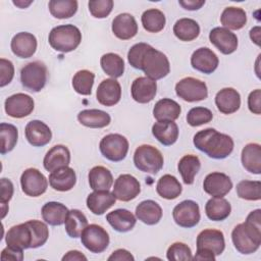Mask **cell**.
I'll use <instances>...</instances> for the list:
<instances>
[{
	"label": "cell",
	"mask_w": 261,
	"mask_h": 261,
	"mask_svg": "<svg viewBox=\"0 0 261 261\" xmlns=\"http://www.w3.org/2000/svg\"><path fill=\"white\" fill-rule=\"evenodd\" d=\"M112 193L116 200L122 202L134 200L141 193L140 181L132 174H120L114 181Z\"/></svg>",
	"instance_id": "obj_13"
},
{
	"label": "cell",
	"mask_w": 261,
	"mask_h": 261,
	"mask_svg": "<svg viewBox=\"0 0 261 261\" xmlns=\"http://www.w3.org/2000/svg\"><path fill=\"white\" fill-rule=\"evenodd\" d=\"M14 76L13 63L5 58L0 59V87L3 88L8 85Z\"/></svg>",
	"instance_id": "obj_53"
},
{
	"label": "cell",
	"mask_w": 261,
	"mask_h": 261,
	"mask_svg": "<svg viewBox=\"0 0 261 261\" xmlns=\"http://www.w3.org/2000/svg\"><path fill=\"white\" fill-rule=\"evenodd\" d=\"M12 3H13L15 6L19 7V8H27L28 6H30V5L33 3V1H32V0H30V1L17 0V1H12Z\"/></svg>",
	"instance_id": "obj_63"
},
{
	"label": "cell",
	"mask_w": 261,
	"mask_h": 261,
	"mask_svg": "<svg viewBox=\"0 0 261 261\" xmlns=\"http://www.w3.org/2000/svg\"><path fill=\"white\" fill-rule=\"evenodd\" d=\"M246 221L257 227H261V210L256 209L250 212L246 218Z\"/></svg>",
	"instance_id": "obj_60"
},
{
	"label": "cell",
	"mask_w": 261,
	"mask_h": 261,
	"mask_svg": "<svg viewBox=\"0 0 261 261\" xmlns=\"http://www.w3.org/2000/svg\"><path fill=\"white\" fill-rule=\"evenodd\" d=\"M97 101L104 106H114L121 98V87L115 79L103 80L96 91Z\"/></svg>",
	"instance_id": "obj_20"
},
{
	"label": "cell",
	"mask_w": 261,
	"mask_h": 261,
	"mask_svg": "<svg viewBox=\"0 0 261 261\" xmlns=\"http://www.w3.org/2000/svg\"><path fill=\"white\" fill-rule=\"evenodd\" d=\"M134 164L143 172L156 174L164 164L162 153L152 145H141L134 153Z\"/></svg>",
	"instance_id": "obj_5"
},
{
	"label": "cell",
	"mask_w": 261,
	"mask_h": 261,
	"mask_svg": "<svg viewBox=\"0 0 261 261\" xmlns=\"http://www.w3.org/2000/svg\"><path fill=\"white\" fill-rule=\"evenodd\" d=\"M87 225H88V219L82 211L77 209H72L68 211L64 221V226H65L66 233L70 238L72 239L80 238Z\"/></svg>",
	"instance_id": "obj_41"
},
{
	"label": "cell",
	"mask_w": 261,
	"mask_h": 261,
	"mask_svg": "<svg viewBox=\"0 0 261 261\" xmlns=\"http://www.w3.org/2000/svg\"><path fill=\"white\" fill-rule=\"evenodd\" d=\"M95 81V74L88 70H79L72 77V88L73 90L84 96H89L92 93V88Z\"/></svg>",
	"instance_id": "obj_45"
},
{
	"label": "cell",
	"mask_w": 261,
	"mask_h": 261,
	"mask_svg": "<svg viewBox=\"0 0 261 261\" xmlns=\"http://www.w3.org/2000/svg\"><path fill=\"white\" fill-rule=\"evenodd\" d=\"M50 13L59 19L69 18L77 11V1L75 0H51L48 3Z\"/></svg>",
	"instance_id": "obj_44"
},
{
	"label": "cell",
	"mask_w": 261,
	"mask_h": 261,
	"mask_svg": "<svg viewBox=\"0 0 261 261\" xmlns=\"http://www.w3.org/2000/svg\"><path fill=\"white\" fill-rule=\"evenodd\" d=\"M248 108L252 113L260 115L261 113V90L260 89H256L249 94Z\"/></svg>",
	"instance_id": "obj_55"
},
{
	"label": "cell",
	"mask_w": 261,
	"mask_h": 261,
	"mask_svg": "<svg viewBox=\"0 0 261 261\" xmlns=\"http://www.w3.org/2000/svg\"><path fill=\"white\" fill-rule=\"evenodd\" d=\"M231 212L230 203L224 198H211L205 205V213L212 221H222Z\"/></svg>",
	"instance_id": "obj_39"
},
{
	"label": "cell",
	"mask_w": 261,
	"mask_h": 261,
	"mask_svg": "<svg viewBox=\"0 0 261 261\" xmlns=\"http://www.w3.org/2000/svg\"><path fill=\"white\" fill-rule=\"evenodd\" d=\"M90 13L96 18L107 17L113 8L112 0H91L88 3Z\"/></svg>",
	"instance_id": "obj_51"
},
{
	"label": "cell",
	"mask_w": 261,
	"mask_h": 261,
	"mask_svg": "<svg viewBox=\"0 0 261 261\" xmlns=\"http://www.w3.org/2000/svg\"><path fill=\"white\" fill-rule=\"evenodd\" d=\"M178 4L184 9L193 11L200 9L205 4V0H179Z\"/></svg>",
	"instance_id": "obj_58"
},
{
	"label": "cell",
	"mask_w": 261,
	"mask_h": 261,
	"mask_svg": "<svg viewBox=\"0 0 261 261\" xmlns=\"http://www.w3.org/2000/svg\"><path fill=\"white\" fill-rule=\"evenodd\" d=\"M209 40L224 55L233 53L239 45L237 35L223 27L212 29L209 33Z\"/></svg>",
	"instance_id": "obj_15"
},
{
	"label": "cell",
	"mask_w": 261,
	"mask_h": 261,
	"mask_svg": "<svg viewBox=\"0 0 261 261\" xmlns=\"http://www.w3.org/2000/svg\"><path fill=\"white\" fill-rule=\"evenodd\" d=\"M1 260H3V261H7V260L21 261V260H23V250L7 246L1 252Z\"/></svg>",
	"instance_id": "obj_56"
},
{
	"label": "cell",
	"mask_w": 261,
	"mask_h": 261,
	"mask_svg": "<svg viewBox=\"0 0 261 261\" xmlns=\"http://www.w3.org/2000/svg\"><path fill=\"white\" fill-rule=\"evenodd\" d=\"M260 36H261V28L259 25L251 29L250 38L252 42H254L257 46H260Z\"/></svg>",
	"instance_id": "obj_62"
},
{
	"label": "cell",
	"mask_w": 261,
	"mask_h": 261,
	"mask_svg": "<svg viewBox=\"0 0 261 261\" xmlns=\"http://www.w3.org/2000/svg\"><path fill=\"white\" fill-rule=\"evenodd\" d=\"M81 242L87 250L99 254L107 249L110 239L104 227L93 223L85 227L81 234Z\"/></svg>",
	"instance_id": "obj_9"
},
{
	"label": "cell",
	"mask_w": 261,
	"mask_h": 261,
	"mask_svg": "<svg viewBox=\"0 0 261 261\" xmlns=\"http://www.w3.org/2000/svg\"><path fill=\"white\" fill-rule=\"evenodd\" d=\"M196 245L197 249H203L218 256L222 254L225 248L223 232L214 228L204 229L198 234Z\"/></svg>",
	"instance_id": "obj_16"
},
{
	"label": "cell",
	"mask_w": 261,
	"mask_h": 261,
	"mask_svg": "<svg viewBox=\"0 0 261 261\" xmlns=\"http://www.w3.org/2000/svg\"><path fill=\"white\" fill-rule=\"evenodd\" d=\"M129 144L127 139L120 134H109L104 136L100 143L99 149L101 154L108 160L118 162L126 157Z\"/></svg>",
	"instance_id": "obj_7"
},
{
	"label": "cell",
	"mask_w": 261,
	"mask_h": 261,
	"mask_svg": "<svg viewBox=\"0 0 261 261\" xmlns=\"http://www.w3.org/2000/svg\"><path fill=\"white\" fill-rule=\"evenodd\" d=\"M141 21L143 28L149 33H159L161 32L166 23V18L164 13L156 8L147 9L143 12L141 16Z\"/></svg>",
	"instance_id": "obj_42"
},
{
	"label": "cell",
	"mask_w": 261,
	"mask_h": 261,
	"mask_svg": "<svg viewBox=\"0 0 261 261\" xmlns=\"http://www.w3.org/2000/svg\"><path fill=\"white\" fill-rule=\"evenodd\" d=\"M116 198L113 193L106 191H94L87 197V207L95 215L104 214L115 204Z\"/></svg>",
	"instance_id": "obj_27"
},
{
	"label": "cell",
	"mask_w": 261,
	"mask_h": 261,
	"mask_svg": "<svg viewBox=\"0 0 261 261\" xmlns=\"http://www.w3.org/2000/svg\"><path fill=\"white\" fill-rule=\"evenodd\" d=\"M68 211V208L64 204L60 202L51 201L43 205L41 209V214L43 220L46 223L53 226H57L64 223Z\"/></svg>",
	"instance_id": "obj_33"
},
{
	"label": "cell",
	"mask_w": 261,
	"mask_h": 261,
	"mask_svg": "<svg viewBox=\"0 0 261 261\" xmlns=\"http://www.w3.org/2000/svg\"><path fill=\"white\" fill-rule=\"evenodd\" d=\"M237 194L239 198L247 201H259L261 199L260 180H241L237 185Z\"/></svg>",
	"instance_id": "obj_47"
},
{
	"label": "cell",
	"mask_w": 261,
	"mask_h": 261,
	"mask_svg": "<svg viewBox=\"0 0 261 261\" xmlns=\"http://www.w3.org/2000/svg\"><path fill=\"white\" fill-rule=\"evenodd\" d=\"M88 258L77 250L68 251L63 257L62 261H87Z\"/></svg>",
	"instance_id": "obj_59"
},
{
	"label": "cell",
	"mask_w": 261,
	"mask_h": 261,
	"mask_svg": "<svg viewBox=\"0 0 261 261\" xmlns=\"http://www.w3.org/2000/svg\"><path fill=\"white\" fill-rule=\"evenodd\" d=\"M5 242L7 246L12 248L20 250L31 249L33 244V236L28 221L11 226L5 236Z\"/></svg>",
	"instance_id": "obj_18"
},
{
	"label": "cell",
	"mask_w": 261,
	"mask_h": 261,
	"mask_svg": "<svg viewBox=\"0 0 261 261\" xmlns=\"http://www.w3.org/2000/svg\"><path fill=\"white\" fill-rule=\"evenodd\" d=\"M178 126L172 120H157L152 126L155 139L164 146L173 145L178 138Z\"/></svg>",
	"instance_id": "obj_28"
},
{
	"label": "cell",
	"mask_w": 261,
	"mask_h": 261,
	"mask_svg": "<svg viewBox=\"0 0 261 261\" xmlns=\"http://www.w3.org/2000/svg\"><path fill=\"white\" fill-rule=\"evenodd\" d=\"M231 241L237 251L241 254H253L261 245V227H257L247 221L240 223L231 231Z\"/></svg>",
	"instance_id": "obj_2"
},
{
	"label": "cell",
	"mask_w": 261,
	"mask_h": 261,
	"mask_svg": "<svg viewBox=\"0 0 261 261\" xmlns=\"http://www.w3.org/2000/svg\"><path fill=\"white\" fill-rule=\"evenodd\" d=\"M35 108L34 99L27 94L16 93L6 98L4 109L8 116L13 118H23L29 116Z\"/></svg>",
	"instance_id": "obj_12"
},
{
	"label": "cell",
	"mask_w": 261,
	"mask_h": 261,
	"mask_svg": "<svg viewBox=\"0 0 261 261\" xmlns=\"http://www.w3.org/2000/svg\"><path fill=\"white\" fill-rule=\"evenodd\" d=\"M76 182V174L73 168L64 166L58 168L49 174L50 187L58 192L70 191Z\"/></svg>",
	"instance_id": "obj_24"
},
{
	"label": "cell",
	"mask_w": 261,
	"mask_h": 261,
	"mask_svg": "<svg viewBox=\"0 0 261 261\" xmlns=\"http://www.w3.org/2000/svg\"><path fill=\"white\" fill-rule=\"evenodd\" d=\"M177 97L187 102H198L205 100L208 96V89L205 82L187 76L179 80L175 85Z\"/></svg>",
	"instance_id": "obj_8"
},
{
	"label": "cell",
	"mask_w": 261,
	"mask_h": 261,
	"mask_svg": "<svg viewBox=\"0 0 261 261\" xmlns=\"http://www.w3.org/2000/svg\"><path fill=\"white\" fill-rule=\"evenodd\" d=\"M203 189L205 193L213 198H223L232 189V181L225 173L214 171L206 175L203 181Z\"/></svg>",
	"instance_id": "obj_14"
},
{
	"label": "cell",
	"mask_w": 261,
	"mask_h": 261,
	"mask_svg": "<svg viewBox=\"0 0 261 261\" xmlns=\"http://www.w3.org/2000/svg\"><path fill=\"white\" fill-rule=\"evenodd\" d=\"M140 69L144 71L147 77L157 81L169 73L170 63L163 52L150 46L141 59Z\"/></svg>",
	"instance_id": "obj_4"
},
{
	"label": "cell",
	"mask_w": 261,
	"mask_h": 261,
	"mask_svg": "<svg viewBox=\"0 0 261 261\" xmlns=\"http://www.w3.org/2000/svg\"><path fill=\"white\" fill-rule=\"evenodd\" d=\"M157 93L156 81L147 76H139L134 80L130 87L132 98L141 104L151 102Z\"/></svg>",
	"instance_id": "obj_19"
},
{
	"label": "cell",
	"mask_w": 261,
	"mask_h": 261,
	"mask_svg": "<svg viewBox=\"0 0 261 261\" xmlns=\"http://www.w3.org/2000/svg\"><path fill=\"white\" fill-rule=\"evenodd\" d=\"M36 37L28 32L17 33L11 40L10 47L14 55L19 58H30L37 50Z\"/></svg>",
	"instance_id": "obj_22"
},
{
	"label": "cell",
	"mask_w": 261,
	"mask_h": 261,
	"mask_svg": "<svg viewBox=\"0 0 261 261\" xmlns=\"http://www.w3.org/2000/svg\"><path fill=\"white\" fill-rule=\"evenodd\" d=\"M220 22L227 30H241L247 22V13L241 7L229 6L224 8L220 16Z\"/></svg>",
	"instance_id": "obj_36"
},
{
	"label": "cell",
	"mask_w": 261,
	"mask_h": 261,
	"mask_svg": "<svg viewBox=\"0 0 261 261\" xmlns=\"http://www.w3.org/2000/svg\"><path fill=\"white\" fill-rule=\"evenodd\" d=\"M79 122L90 128H102L111 122L110 115L100 109H85L77 114Z\"/></svg>",
	"instance_id": "obj_32"
},
{
	"label": "cell",
	"mask_w": 261,
	"mask_h": 261,
	"mask_svg": "<svg viewBox=\"0 0 261 261\" xmlns=\"http://www.w3.org/2000/svg\"><path fill=\"white\" fill-rule=\"evenodd\" d=\"M106 220L118 232L132 230L137 222L136 216L127 209H116L106 215Z\"/></svg>",
	"instance_id": "obj_30"
},
{
	"label": "cell",
	"mask_w": 261,
	"mask_h": 261,
	"mask_svg": "<svg viewBox=\"0 0 261 261\" xmlns=\"http://www.w3.org/2000/svg\"><path fill=\"white\" fill-rule=\"evenodd\" d=\"M47 66L41 61H33L21 68L20 82L28 91L38 93L44 89L47 83Z\"/></svg>",
	"instance_id": "obj_6"
},
{
	"label": "cell",
	"mask_w": 261,
	"mask_h": 261,
	"mask_svg": "<svg viewBox=\"0 0 261 261\" xmlns=\"http://www.w3.org/2000/svg\"><path fill=\"white\" fill-rule=\"evenodd\" d=\"M244 168L254 174L261 173V146L258 143L247 144L241 154Z\"/></svg>",
	"instance_id": "obj_31"
},
{
	"label": "cell",
	"mask_w": 261,
	"mask_h": 261,
	"mask_svg": "<svg viewBox=\"0 0 261 261\" xmlns=\"http://www.w3.org/2000/svg\"><path fill=\"white\" fill-rule=\"evenodd\" d=\"M1 218L3 219L8 212V204H1Z\"/></svg>",
	"instance_id": "obj_64"
},
{
	"label": "cell",
	"mask_w": 261,
	"mask_h": 261,
	"mask_svg": "<svg viewBox=\"0 0 261 261\" xmlns=\"http://www.w3.org/2000/svg\"><path fill=\"white\" fill-rule=\"evenodd\" d=\"M0 185H1L0 204H7L13 196V192H14L13 184L10 179L2 177L0 180Z\"/></svg>",
	"instance_id": "obj_54"
},
{
	"label": "cell",
	"mask_w": 261,
	"mask_h": 261,
	"mask_svg": "<svg viewBox=\"0 0 261 261\" xmlns=\"http://www.w3.org/2000/svg\"><path fill=\"white\" fill-rule=\"evenodd\" d=\"M161 206L153 200L142 201L136 207V217L147 225H155L162 218Z\"/></svg>",
	"instance_id": "obj_29"
},
{
	"label": "cell",
	"mask_w": 261,
	"mask_h": 261,
	"mask_svg": "<svg viewBox=\"0 0 261 261\" xmlns=\"http://www.w3.org/2000/svg\"><path fill=\"white\" fill-rule=\"evenodd\" d=\"M173 34L180 41L191 42L200 35V25L192 18H179L173 25Z\"/></svg>",
	"instance_id": "obj_40"
},
{
	"label": "cell",
	"mask_w": 261,
	"mask_h": 261,
	"mask_svg": "<svg viewBox=\"0 0 261 261\" xmlns=\"http://www.w3.org/2000/svg\"><path fill=\"white\" fill-rule=\"evenodd\" d=\"M90 188L94 191H106L113 185V176L111 171L101 165L94 166L88 174Z\"/></svg>",
	"instance_id": "obj_35"
},
{
	"label": "cell",
	"mask_w": 261,
	"mask_h": 261,
	"mask_svg": "<svg viewBox=\"0 0 261 261\" xmlns=\"http://www.w3.org/2000/svg\"><path fill=\"white\" fill-rule=\"evenodd\" d=\"M181 112L180 105L169 98H163L156 102L153 108V116L157 120H176Z\"/></svg>",
	"instance_id": "obj_34"
},
{
	"label": "cell",
	"mask_w": 261,
	"mask_h": 261,
	"mask_svg": "<svg viewBox=\"0 0 261 261\" xmlns=\"http://www.w3.org/2000/svg\"><path fill=\"white\" fill-rule=\"evenodd\" d=\"M215 105L221 113L232 114L240 109V93L233 88H223L215 96Z\"/></svg>",
	"instance_id": "obj_26"
},
{
	"label": "cell",
	"mask_w": 261,
	"mask_h": 261,
	"mask_svg": "<svg viewBox=\"0 0 261 261\" xmlns=\"http://www.w3.org/2000/svg\"><path fill=\"white\" fill-rule=\"evenodd\" d=\"M182 191V187L178 179L171 174L162 175L156 185L157 194L166 200L176 199Z\"/></svg>",
	"instance_id": "obj_37"
},
{
	"label": "cell",
	"mask_w": 261,
	"mask_h": 261,
	"mask_svg": "<svg viewBox=\"0 0 261 261\" xmlns=\"http://www.w3.org/2000/svg\"><path fill=\"white\" fill-rule=\"evenodd\" d=\"M215 255L209 251L203 250V249H197V252L195 256L193 257V260H207V261H214Z\"/></svg>",
	"instance_id": "obj_61"
},
{
	"label": "cell",
	"mask_w": 261,
	"mask_h": 261,
	"mask_svg": "<svg viewBox=\"0 0 261 261\" xmlns=\"http://www.w3.org/2000/svg\"><path fill=\"white\" fill-rule=\"evenodd\" d=\"M195 147L213 159H224L233 150V140L226 134L208 127L199 130L193 139Z\"/></svg>",
	"instance_id": "obj_1"
},
{
	"label": "cell",
	"mask_w": 261,
	"mask_h": 261,
	"mask_svg": "<svg viewBox=\"0 0 261 261\" xmlns=\"http://www.w3.org/2000/svg\"><path fill=\"white\" fill-rule=\"evenodd\" d=\"M33 236V244L32 248L36 249L39 247H42L49 238V228L47 224L43 221L33 219L28 221Z\"/></svg>",
	"instance_id": "obj_48"
},
{
	"label": "cell",
	"mask_w": 261,
	"mask_h": 261,
	"mask_svg": "<svg viewBox=\"0 0 261 261\" xmlns=\"http://www.w3.org/2000/svg\"><path fill=\"white\" fill-rule=\"evenodd\" d=\"M70 163L69 149L64 145L53 146L45 155L43 159L44 168L47 171H54L58 168L68 166Z\"/></svg>",
	"instance_id": "obj_25"
},
{
	"label": "cell",
	"mask_w": 261,
	"mask_h": 261,
	"mask_svg": "<svg viewBox=\"0 0 261 261\" xmlns=\"http://www.w3.org/2000/svg\"><path fill=\"white\" fill-rule=\"evenodd\" d=\"M201 168V161L198 156L193 154H187L182 156L177 164L178 172L181 175L182 181L186 185L194 184L195 176Z\"/></svg>",
	"instance_id": "obj_38"
},
{
	"label": "cell",
	"mask_w": 261,
	"mask_h": 261,
	"mask_svg": "<svg viewBox=\"0 0 261 261\" xmlns=\"http://www.w3.org/2000/svg\"><path fill=\"white\" fill-rule=\"evenodd\" d=\"M0 137H1L0 153L4 155L14 149L18 139V130L15 125L11 123L2 122L0 124Z\"/></svg>",
	"instance_id": "obj_46"
},
{
	"label": "cell",
	"mask_w": 261,
	"mask_h": 261,
	"mask_svg": "<svg viewBox=\"0 0 261 261\" xmlns=\"http://www.w3.org/2000/svg\"><path fill=\"white\" fill-rule=\"evenodd\" d=\"M174 222L185 228L196 226L201 218L200 208L197 202L193 200H185L178 203L172 211Z\"/></svg>",
	"instance_id": "obj_10"
},
{
	"label": "cell",
	"mask_w": 261,
	"mask_h": 261,
	"mask_svg": "<svg viewBox=\"0 0 261 261\" xmlns=\"http://www.w3.org/2000/svg\"><path fill=\"white\" fill-rule=\"evenodd\" d=\"M24 135L28 142L34 147H43L52 139L50 127L43 121L35 119L27 123Z\"/></svg>",
	"instance_id": "obj_21"
},
{
	"label": "cell",
	"mask_w": 261,
	"mask_h": 261,
	"mask_svg": "<svg viewBox=\"0 0 261 261\" xmlns=\"http://www.w3.org/2000/svg\"><path fill=\"white\" fill-rule=\"evenodd\" d=\"M111 30L113 35L120 40H129L138 33L136 18L129 13H120L112 20Z\"/></svg>",
	"instance_id": "obj_23"
},
{
	"label": "cell",
	"mask_w": 261,
	"mask_h": 261,
	"mask_svg": "<svg viewBox=\"0 0 261 261\" xmlns=\"http://www.w3.org/2000/svg\"><path fill=\"white\" fill-rule=\"evenodd\" d=\"M151 45L147 43H137L134 46H132L128 50L127 53V60L128 63L136 69H140V63L141 59L146 52V50L150 47Z\"/></svg>",
	"instance_id": "obj_52"
},
{
	"label": "cell",
	"mask_w": 261,
	"mask_h": 261,
	"mask_svg": "<svg viewBox=\"0 0 261 261\" xmlns=\"http://www.w3.org/2000/svg\"><path fill=\"white\" fill-rule=\"evenodd\" d=\"M100 64L103 71L112 79L120 77L124 72V61L116 53H106L102 55Z\"/></svg>",
	"instance_id": "obj_43"
},
{
	"label": "cell",
	"mask_w": 261,
	"mask_h": 261,
	"mask_svg": "<svg viewBox=\"0 0 261 261\" xmlns=\"http://www.w3.org/2000/svg\"><path fill=\"white\" fill-rule=\"evenodd\" d=\"M213 113L206 107H194L187 114V122L191 126H200L212 120Z\"/></svg>",
	"instance_id": "obj_49"
},
{
	"label": "cell",
	"mask_w": 261,
	"mask_h": 261,
	"mask_svg": "<svg viewBox=\"0 0 261 261\" xmlns=\"http://www.w3.org/2000/svg\"><path fill=\"white\" fill-rule=\"evenodd\" d=\"M109 261H134L135 257L125 249H117L108 257Z\"/></svg>",
	"instance_id": "obj_57"
},
{
	"label": "cell",
	"mask_w": 261,
	"mask_h": 261,
	"mask_svg": "<svg viewBox=\"0 0 261 261\" xmlns=\"http://www.w3.org/2000/svg\"><path fill=\"white\" fill-rule=\"evenodd\" d=\"M48 41L54 50L67 53L79 47L82 42V33L73 24H61L50 31Z\"/></svg>",
	"instance_id": "obj_3"
},
{
	"label": "cell",
	"mask_w": 261,
	"mask_h": 261,
	"mask_svg": "<svg viewBox=\"0 0 261 261\" xmlns=\"http://www.w3.org/2000/svg\"><path fill=\"white\" fill-rule=\"evenodd\" d=\"M20 186L27 196L39 197L47 191L48 179L39 169L31 167L21 173Z\"/></svg>",
	"instance_id": "obj_11"
},
{
	"label": "cell",
	"mask_w": 261,
	"mask_h": 261,
	"mask_svg": "<svg viewBox=\"0 0 261 261\" xmlns=\"http://www.w3.org/2000/svg\"><path fill=\"white\" fill-rule=\"evenodd\" d=\"M166 257L169 261H188L193 260L191 248L181 242H176L170 245L166 252Z\"/></svg>",
	"instance_id": "obj_50"
},
{
	"label": "cell",
	"mask_w": 261,
	"mask_h": 261,
	"mask_svg": "<svg viewBox=\"0 0 261 261\" xmlns=\"http://www.w3.org/2000/svg\"><path fill=\"white\" fill-rule=\"evenodd\" d=\"M219 64L217 55L207 47H201L195 50L191 56V65L194 69L210 74L216 70Z\"/></svg>",
	"instance_id": "obj_17"
}]
</instances>
